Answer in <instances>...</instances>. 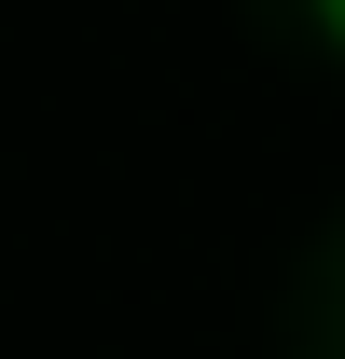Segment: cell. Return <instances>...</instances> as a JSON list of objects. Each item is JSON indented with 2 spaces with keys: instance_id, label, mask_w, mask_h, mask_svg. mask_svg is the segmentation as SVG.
<instances>
[{
  "instance_id": "obj_1",
  "label": "cell",
  "mask_w": 345,
  "mask_h": 359,
  "mask_svg": "<svg viewBox=\"0 0 345 359\" xmlns=\"http://www.w3.org/2000/svg\"><path fill=\"white\" fill-rule=\"evenodd\" d=\"M318 28H332V55H345V0H318Z\"/></svg>"
}]
</instances>
